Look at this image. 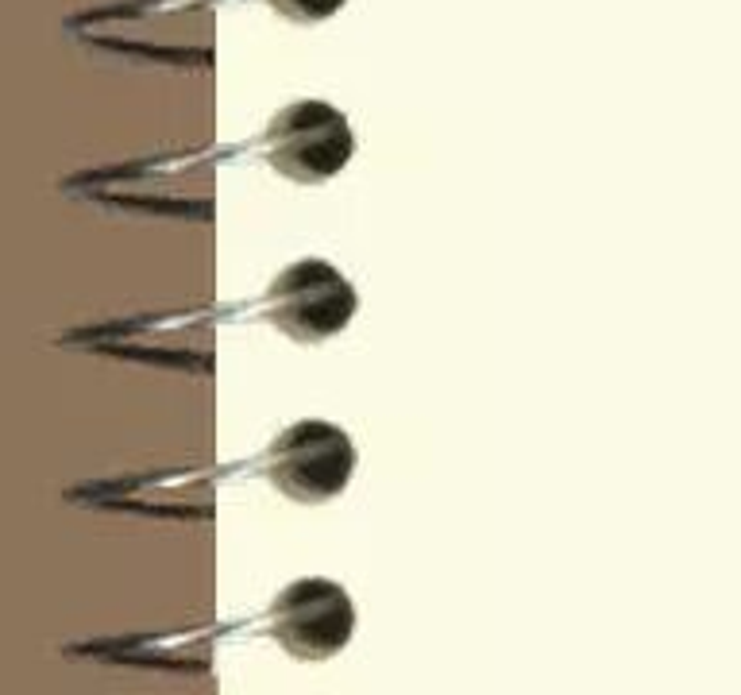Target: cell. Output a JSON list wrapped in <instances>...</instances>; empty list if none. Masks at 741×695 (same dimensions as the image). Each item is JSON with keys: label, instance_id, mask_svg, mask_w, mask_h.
<instances>
[{"label": "cell", "instance_id": "obj_3", "mask_svg": "<svg viewBox=\"0 0 741 695\" xmlns=\"http://www.w3.org/2000/svg\"><path fill=\"white\" fill-rule=\"evenodd\" d=\"M259 471L278 494L301 506H321L352 483L355 445L340 425L324 417H301L270 437Z\"/></svg>", "mask_w": 741, "mask_h": 695}, {"label": "cell", "instance_id": "obj_4", "mask_svg": "<svg viewBox=\"0 0 741 695\" xmlns=\"http://www.w3.org/2000/svg\"><path fill=\"white\" fill-rule=\"evenodd\" d=\"M267 630L298 661H329L352 641V595L324 576H301L270 599Z\"/></svg>", "mask_w": 741, "mask_h": 695}, {"label": "cell", "instance_id": "obj_1", "mask_svg": "<svg viewBox=\"0 0 741 695\" xmlns=\"http://www.w3.org/2000/svg\"><path fill=\"white\" fill-rule=\"evenodd\" d=\"M262 162L278 178L298 185H321L352 162L355 136L336 105L316 97L290 100L267 120L259 136Z\"/></svg>", "mask_w": 741, "mask_h": 695}, {"label": "cell", "instance_id": "obj_5", "mask_svg": "<svg viewBox=\"0 0 741 695\" xmlns=\"http://www.w3.org/2000/svg\"><path fill=\"white\" fill-rule=\"evenodd\" d=\"M347 0H267V8L275 15H282L286 23H298V28H309V23H324L329 15H336Z\"/></svg>", "mask_w": 741, "mask_h": 695}, {"label": "cell", "instance_id": "obj_2", "mask_svg": "<svg viewBox=\"0 0 741 695\" xmlns=\"http://www.w3.org/2000/svg\"><path fill=\"white\" fill-rule=\"evenodd\" d=\"M359 298L355 286L329 259H293L267 282L259 301L262 321L293 344H324L352 324Z\"/></svg>", "mask_w": 741, "mask_h": 695}]
</instances>
